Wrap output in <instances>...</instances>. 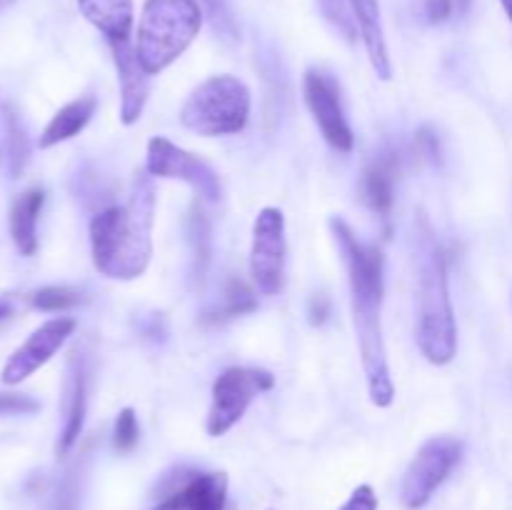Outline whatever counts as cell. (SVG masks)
I'll return each mask as SVG.
<instances>
[{
  "mask_svg": "<svg viewBox=\"0 0 512 510\" xmlns=\"http://www.w3.org/2000/svg\"><path fill=\"white\" fill-rule=\"evenodd\" d=\"M343 263L348 268L350 298H353V320L358 333L360 358H363L368 393L378 408H388L395 398V385L388 368V350L380 325V305H383V253L375 245H365L355 238L345 220H330Z\"/></svg>",
  "mask_w": 512,
  "mask_h": 510,
  "instance_id": "obj_1",
  "label": "cell"
},
{
  "mask_svg": "<svg viewBox=\"0 0 512 510\" xmlns=\"http://www.w3.org/2000/svg\"><path fill=\"white\" fill-rule=\"evenodd\" d=\"M153 220V175H138L125 203L110 205L90 220L95 268L113 280L140 278L153 255Z\"/></svg>",
  "mask_w": 512,
  "mask_h": 510,
  "instance_id": "obj_2",
  "label": "cell"
},
{
  "mask_svg": "<svg viewBox=\"0 0 512 510\" xmlns=\"http://www.w3.org/2000/svg\"><path fill=\"white\" fill-rule=\"evenodd\" d=\"M203 28L195 0H145L135 38V53L148 75H158L188 50Z\"/></svg>",
  "mask_w": 512,
  "mask_h": 510,
  "instance_id": "obj_3",
  "label": "cell"
},
{
  "mask_svg": "<svg viewBox=\"0 0 512 510\" xmlns=\"http://www.w3.org/2000/svg\"><path fill=\"white\" fill-rule=\"evenodd\" d=\"M418 348L433 365H448L458 350L448 268L438 245L428 240L420 255L418 278Z\"/></svg>",
  "mask_w": 512,
  "mask_h": 510,
  "instance_id": "obj_4",
  "label": "cell"
},
{
  "mask_svg": "<svg viewBox=\"0 0 512 510\" xmlns=\"http://www.w3.org/2000/svg\"><path fill=\"white\" fill-rule=\"evenodd\" d=\"M250 118V90L235 75H213L200 83L180 108V123L205 138L233 135Z\"/></svg>",
  "mask_w": 512,
  "mask_h": 510,
  "instance_id": "obj_5",
  "label": "cell"
},
{
  "mask_svg": "<svg viewBox=\"0 0 512 510\" xmlns=\"http://www.w3.org/2000/svg\"><path fill=\"white\" fill-rule=\"evenodd\" d=\"M275 385V378L270 370L263 368H228L215 378L213 398H210L208 420L205 430L213 438L228 433L233 425L243 420L253 400L260 393H268Z\"/></svg>",
  "mask_w": 512,
  "mask_h": 510,
  "instance_id": "obj_6",
  "label": "cell"
},
{
  "mask_svg": "<svg viewBox=\"0 0 512 510\" xmlns=\"http://www.w3.org/2000/svg\"><path fill=\"white\" fill-rule=\"evenodd\" d=\"M463 458V443L453 435H438L430 438L410 463L408 473L400 488V500L408 510H420L435 490L445 483L455 465Z\"/></svg>",
  "mask_w": 512,
  "mask_h": 510,
  "instance_id": "obj_7",
  "label": "cell"
},
{
  "mask_svg": "<svg viewBox=\"0 0 512 510\" xmlns=\"http://www.w3.org/2000/svg\"><path fill=\"white\" fill-rule=\"evenodd\" d=\"M285 215L280 208H263L253 223L250 275L263 295H278L285 283Z\"/></svg>",
  "mask_w": 512,
  "mask_h": 510,
  "instance_id": "obj_8",
  "label": "cell"
},
{
  "mask_svg": "<svg viewBox=\"0 0 512 510\" xmlns=\"http://www.w3.org/2000/svg\"><path fill=\"white\" fill-rule=\"evenodd\" d=\"M145 170L153 178H170L188 183L195 193L208 203H218L223 198V185H220L218 173L210 168L198 155L188 153L180 145L170 143L168 138H153L148 143V158H145Z\"/></svg>",
  "mask_w": 512,
  "mask_h": 510,
  "instance_id": "obj_9",
  "label": "cell"
},
{
  "mask_svg": "<svg viewBox=\"0 0 512 510\" xmlns=\"http://www.w3.org/2000/svg\"><path fill=\"white\" fill-rule=\"evenodd\" d=\"M303 95L310 115L318 123L320 133L328 140L330 148L340 150V153H350L353 150V130L345 120L338 83L323 70L310 68L303 78Z\"/></svg>",
  "mask_w": 512,
  "mask_h": 510,
  "instance_id": "obj_10",
  "label": "cell"
},
{
  "mask_svg": "<svg viewBox=\"0 0 512 510\" xmlns=\"http://www.w3.org/2000/svg\"><path fill=\"white\" fill-rule=\"evenodd\" d=\"M75 320L73 318H53L48 323L40 325L38 330L28 335L23 345L15 350L8 358V363L3 365V373L0 380L5 385H18L23 380H28L35 370L43 368L55 353L65 345V340L73 335Z\"/></svg>",
  "mask_w": 512,
  "mask_h": 510,
  "instance_id": "obj_11",
  "label": "cell"
},
{
  "mask_svg": "<svg viewBox=\"0 0 512 510\" xmlns=\"http://www.w3.org/2000/svg\"><path fill=\"white\" fill-rule=\"evenodd\" d=\"M113 50L115 68H118L120 80V120L125 125L138 123L140 115L145 110V100H148L150 75L145 73L140 65L138 53H135V43L130 40H118V43H108Z\"/></svg>",
  "mask_w": 512,
  "mask_h": 510,
  "instance_id": "obj_12",
  "label": "cell"
},
{
  "mask_svg": "<svg viewBox=\"0 0 512 510\" xmlns=\"http://www.w3.org/2000/svg\"><path fill=\"white\" fill-rule=\"evenodd\" d=\"M228 503V475L193 473L178 490L150 510H225Z\"/></svg>",
  "mask_w": 512,
  "mask_h": 510,
  "instance_id": "obj_13",
  "label": "cell"
},
{
  "mask_svg": "<svg viewBox=\"0 0 512 510\" xmlns=\"http://www.w3.org/2000/svg\"><path fill=\"white\" fill-rule=\"evenodd\" d=\"M348 3L355 15V23H358L365 50H368L370 65H373V70L378 73L380 80H390L393 78V68H390L388 43H385V30L383 18H380L378 0H348Z\"/></svg>",
  "mask_w": 512,
  "mask_h": 510,
  "instance_id": "obj_14",
  "label": "cell"
},
{
  "mask_svg": "<svg viewBox=\"0 0 512 510\" xmlns=\"http://www.w3.org/2000/svg\"><path fill=\"white\" fill-rule=\"evenodd\" d=\"M85 368L78 358L70 360L68 383H65V398H63V428H60L58 438V455H68V450L78 443L80 433H83L85 423Z\"/></svg>",
  "mask_w": 512,
  "mask_h": 510,
  "instance_id": "obj_15",
  "label": "cell"
},
{
  "mask_svg": "<svg viewBox=\"0 0 512 510\" xmlns=\"http://www.w3.org/2000/svg\"><path fill=\"white\" fill-rule=\"evenodd\" d=\"M78 8L108 43L130 40L133 33V0H78Z\"/></svg>",
  "mask_w": 512,
  "mask_h": 510,
  "instance_id": "obj_16",
  "label": "cell"
},
{
  "mask_svg": "<svg viewBox=\"0 0 512 510\" xmlns=\"http://www.w3.org/2000/svg\"><path fill=\"white\" fill-rule=\"evenodd\" d=\"M395 178H398V160L393 153H383L365 168L360 180V195L363 203L375 213L385 215L393 208L395 200Z\"/></svg>",
  "mask_w": 512,
  "mask_h": 510,
  "instance_id": "obj_17",
  "label": "cell"
},
{
  "mask_svg": "<svg viewBox=\"0 0 512 510\" xmlns=\"http://www.w3.org/2000/svg\"><path fill=\"white\" fill-rule=\"evenodd\" d=\"M95 108H98V100H95L93 95H83V98L63 105V108L53 115V120L45 125L43 133H40L38 148H53V145L65 143V140L83 133V128L95 115Z\"/></svg>",
  "mask_w": 512,
  "mask_h": 510,
  "instance_id": "obj_18",
  "label": "cell"
},
{
  "mask_svg": "<svg viewBox=\"0 0 512 510\" xmlns=\"http://www.w3.org/2000/svg\"><path fill=\"white\" fill-rule=\"evenodd\" d=\"M43 200L45 193L40 188L25 190L10 210V235H13V243L20 255H33L38 250V215Z\"/></svg>",
  "mask_w": 512,
  "mask_h": 510,
  "instance_id": "obj_19",
  "label": "cell"
},
{
  "mask_svg": "<svg viewBox=\"0 0 512 510\" xmlns=\"http://www.w3.org/2000/svg\"><path fill=\"white\" fill-rule=\"evenodd\" d=\"M258 308V300H255L253 290L243 283V280H230L223 290V298L208 313L210 323H218V320H230L235 315L253 313Z\"/></svg>",
  "mask_w": 512,
  "mask_h": 510,
  "instance_id": "obj_20",
  "label": "cell"
},
{
  "mask_svg": "<svg viewBox=\"0 0 512 510\" xmlns=\"http://www.w3.org/2000/svg\"><path fill=\"white\" fill-rule=\"evenodd\" d=\"M195 3L200 5L203 15L210 20V25H213L220 38L228 40V43L238 40V23H235L233 10L225 0H195Z\"/></svg>",
  "mask_w": 512,
  "mask_h": 510,
  "instance_id": "obj_21",
  "label": "cell"
},
{
  "mask_svg": "<svg viewBox=\"0 0 512 510\" xmlns=\"http://www.w3.org/2000/svg\"><path fill=\"white\" fill-rule=\"evenodd\" d=\"M318 8L323 13V18L343 35L345 40L353 43L358 38V23H355V15L350 10L348 0H318Z\"/></svg>",
  "mask_w": 512,
  "mask_h": 510,
  "instance_id": "obj_22",
  "label": "cell"
},
{
  "mask_svg": "<svg viewBox=\"0 0 512 510\" xmlns=\"http://www.w3.org/2000/svg\"><path fill=\"white\" fill-rule=\"evenodd\" d=\"M80 303V293L73 288H63V285H48L30 295V305L45 313H58V310H68Z\"/></svg>",
  "mask_w": 512,
  "mask_h": 510,
  "instance_id": "obj_23",
  "label": "cell"
},
{
  "mask_svg": "<svg viewBox=\"0 0 512 510\" xmlns=\"http://www.w3.org/2000/svg\"><path fill=\"white\" fill-rule=\"evenodd\" d=\"M140 428H138V415L133 408H123L115 418L113 425V445L118 453H130L138 445Z\"/></svg>",
  "mask_w": 512,
  "mask_h": 510,
  "instance_id": "obj_24",
  "label": "cell"
},
{
  "mask_svg": "<svg viewBox=\"0 0 512 510\" xmlns=\"http://www.w3.org/2000/svg\"><path fill=\"white\" fill-rule=\"evenodd\" d=\"M190 240H193L195 260H200L198 273H203V268L208 265V258H210V228H208V223H205V218H200V213L193 215Z\"/></svg>",
  "mask_w": 512,
  "mask_h": 510,
  "instance_id": "obj_25",
  "label": "cell"
},
{
  "mask_svg": "<svg viewBox=\"0 0 512 510\" xmlns=\"http://www.w3.org/2000/svg\"><path fill=\"white\" fill-rule=\"evenodd\" d=\"M40 403L23 393H0V415H28L38 413Z\"/></svg>",
  "mask_w": 512,
  "mask_h": 510,
  "instance_id": "obj_26",
  "label": "cell"
},
{
  "mask_svg": "<svg viewBox=\"0 0 512 510\" xmlns=\"http://www.w3.org/2000/svg\"><path fill=\"white\" fill-rule=\"evenodd\" d=\"M340 510H378V495L370 485H358Z\"/></svg>",
  "mask_w": 512,
  "mask_h": 510,
  "instance_id": "obj_27",
  "label": "cell"
},
{
  "mask_svg": "<svg viewBox=\"0 0 512 510\" xmlns=\"http://www.w3.org/2000/svg\"><path fill=\"white\" fill-rule=\"evenodd\" d=\"M453 13V0H425V15L430 23H445Z\"/></svg>",
  "mask_w": 512,
  "mask_h": 510,
  "instance_id": "obj_28",
  "label": "cell"
},
{
  "mask_svg": "<svg viewBox=\"0 0 512 510\" xmlns=\"http://www.w3.org/2000/svg\"><path fill=\"white\" fill-rule=\"evenodd\" d=\"M325 315H328V303H325V298H313V303H310V320H313V323H323Z\"/></svg>",
  "mask_w": 512,
  "mask_h": 510,
  "instance_id": "obj_29",
  "label": "cell"
},
{
  "mask_svg": "<svg viewBox=\"0 0 512 510\" xmlns=\"http://www.w3.org/2000/svg\"><path fill=\"white\" fill-rule=\"evenodd\" d=\"M15 310V300L8 298V295H0V323H3L5 318H10Z\"/></svg>",
  "mask_w": 512,
  "mask_h": 510,
  "instance_id": "obj_30",
  "label": "cell"
},
{
  "mask_svg": "<svg viewBox=\"0 0 512 510\" xmlns=\"http://www.w3.org/2000/svg\"><path fill=\"white\" fill-rule=\"evenodd\" d=\"M500 5H503L505 15H508V18H510V23H512V0H500Z\"/></svg>",
  "mask_w": 512,
  "mask_h": 510,
  "instance_id": "obj_31",
  "label": "cell"
},
{
  "mask_svg": "<svg viewBox=\"0 0 512 510\" xmlns=\"http://www.w3.org/2000/svg\"><path fill=\"white\" fill-rule=\"evenodd\" d=\"M458 5H460V8H468V5H470V0H458Z\"/></svg>",
  "mask_w": 512,
  "mask_h": 510,
  "instance_id": "obj_32",
  "label": "cell"
}]
</instances>
